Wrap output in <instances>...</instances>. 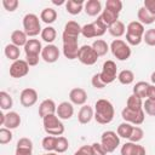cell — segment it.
Wrapping results in <instances>:
<instances>
[{
    "instance_id": "6da1fadb",
    "label": "cell",
    "mask_w": 155,
    "mask_h": 155,
    "mask_svg": "<svg viewBox=\"0 0 155 155\" xmlns=\"http://www.w3.org/2000/svg\"><path fill=\"white\" fill-rule=\"evenodd\" d=\"M115 115V110H114V105L111 104L110 101L108 99H98L94 104V120L101 124V125H107L110 124L114 119Z\"/></svg>"
},
{
    "instance_id": "7a4b0ae2",
    "label": "cell",
    "mask_w": 155,
    "mask_h": 155,
    "mask_svg": "<svg viewBox=\"0 0 155 155\" xmlns=\"http://www.w3.org/2000/svg\"><path fill=\"white\" fill-rule=\"evenodd\" d=\"M145 33L144 25L138 21H132L126 27V42L131 46H138L143 41Z\"/></svg>"
},
{
    "instance_id": "3957f363",
    "label": "cell",
    "mask_w": 155,
    "mask_h": 155,
    "mask_svg": "<svg viewBox=\"0 0 155 155\" xmlns=\"http://www.w3.org/2000/svg\"><path fill=\"white\" fill-rule=\"evenodd\" d=\"M41 42L38 39H29L28 42L24 46V53H25V61L29 64V67H35L39 63V54L42 51Z\"/></svg>"
},
{
    "instance_id": "277c9868",
    "label": "cell",
    "mask_w": 155,
    "mask_h": 155,
    "mask_svg": "<svg viewBox=\"0 0 155 155\" xmlns=\"http://www.w3.org/2000/svg\"><path fill=\"white\" fill-rule=\"evenodd\" d=\"M42 125H44L45 132L50 136L59 137L64 133V125L56 114H51V115L45 116L42 119Z\"/></svg>"
},
{
    "instance_id": "5b68a950",
    "label": "cell",
    "mask_w": 155,
    "mask_h": 155,
    "mask_svg": "<svg viewBox=\"0 0 155 155\" xmlns=\"http://www.w3.org/2000/svg\"><path fill=\"white\" fill-rule=\"evenodd\" d=\"M23 30L30 38H34V36L41 34V31H42L41 24H40L39 17L35 13H27L23 17Z\"/></svg>"
},
{
    "instance_id": "8992f818",
    "label": "cell",
    "mask_w": 155,
    "mask_h": 155,
    "mask_svg": "<svg viewBox=\"0 0 155 155\" xmlns=\"http://www.w3.org/2000/svg\"><path fill=\"white\" fill-rule=\"evenodd\" d=\"M110 51L113 56L117 61H127L131 56V47L130 45L121 40V39H115L110 44Z\"/></svg>"
},
{
    "instance_id": "52a82bcc",
    "label": "cell",
    "mask_w": 155,
    "mask_h": 155,
    "mask_svg": "<svg viewBox=\"0 0 155 155\" xmlns=\"http://www.w3.org/2000/svg\"><path fill=\"white\" fill-rule=\"evenodd\" d=\"M63 39V54L68 59H75L78 58L79 54V45H78V38L75 36H69L62 34Z\"/></svg>"
},
{
    "instance_id": "ba28073f",
    "label": "cell",
    "mask_w": 155,
    "mask_h": 155,
    "mask_svg": "<svg viewBox=\"0 0 155 155\" xmlns=\"http://www.w3.org/2000/svg\"><path fill=\"white\" fill-rule=\"evenodd\" d=\"M121 117L124 119L125 122H128L133 126H139L144 122L145 119V113L143 109L140 110H136V109H131L125 107L121 110Z\"/></svg>"
},
{
    "instance_id": "9c48e42d",
    "label": "cell",
    "mask_w": 155,
    "mask_h": 155,
    "mask_svg": "<svg viewBox=\"0 0 155 155\" xmlns=\"http://www.w3.org/2000/svg\"><path fill=\"white\" fill-rule=\"evenodd\" d=\"M98 54L92 47V45H82L79 50L78 59L85 65H93L98 61Z\"/></svg>"
},
{
    "instance_id": "30bf717a",
    "label": "cell",
    "mask_w": 155,
    "mask_h": 155,
    "mask_svg": "<svg viewBox=\"0 0 155 155\" xmlns=\"http://www.w3.org/2000/svg\"><path fill=\"white\" fill-rule=\"evenodd\" d=\"M101 143L107 153H113L120 145V137L114 131H104L101 136Z\"/></svg>"
},
{
    "instance_id": "8fae6325",
    "label": "cell",
    "mask_w": 155,
    "mask_h": 155,
    "mask_svg": "<svg viewBox=\"0 0 155 155\" xmlns=\"http://www.w3.org/2000/svg\"><path fill=\"white\" fill-rule=\"evenodd\" d=\"M116 73H117V68H116L115 62L111 59H108L103 63L102 71L99 73V75H101V79L103 80V82L105 85H109L117 78Z\"/></svg>"
},
{
    "instance_id": "7c38bea8",
    "label": "cell",
    "mask_w": 155,
    "mask_h": 155,
    "mask_svg": "<svg viewBox=\"0 0 155 155\" xmlns=\"http://www.w3.org/2000/svg\"><path fill=\"white\" fill-rule=\"evenodd\" d=\"M29 73V64L27 63L25 59H18L12 62L10 65V75L15 79H19L25 76Z\"/></svg>"
},
{
    "instance_id": "4fadbf2b",
    "label": "cell",
    "mask_w": 155,
    "mask_h": 155,
    "mask_svg": "<svg viewBox=\"0 0 155 155\" xmlns=\"http://www.w3.org/2000/svg\"><path fill=\"white\" fill-rule=\"evenodd\" d=\"M19 101H21V104L25 108H29V107H33L36 102H38V92L34 90V88H30V87H27L24 88L21 94H19Z\"/></svg>"
},
{
    "instance_id": "5bb4252c",
    "label": "cell",
    "mask_w": 155,
    "mask_h": 155,
    "mask_svg": "<svg viewBox=\"0 0 155 155\" xmlns=\"http://www.w3.org/2000/svg\"><path fill=\"white\" fill-rule=\"evenodd\" d=\"M41 58L46 63H54L59 58V50L53 44H47L41 51Z\"/></svg>"
},
{
    "instance_id": "9a60e30c",
    "label": "cell",
    "mask_w": 155,
    "mask_h": 155,
    "mask_svg": "<svg viewBox=\"0 0 155 155\" xmlns=\"http://www.w3.org/2000/svg\"><path fill=\"white\" fill-rule=\"evenodd\" d=\"M121 155H145V148L143 145H139L138 143L133 142H126L120 150Z\"/></svg>"
},
{
    "instance_id": "2e32d148",
    "label": "cell",
    "mask_w": 155,
    "mask_h": 155,
    "mask_svg": "<svg viewBox=\"0 0 155 155\" xmlns=\"http://www.w3.org/2000/svg\"><path fill=\"white\" fill-rule=\"evenodd\" d=\"M15 155H33V142L25 137L18 139Z\"/></svg>"
},
{
    "instance_id": "e0dca14e",
    "label": "cell",
    "mask_w": 155,
    "mask_h": 155,
    "mask_svg": "<svg viewBox=\"0 0 155 155\" xmlns=\"http://www.w3.org/2000/svg\"><path fill=\"white\" fill-rule=\"evenodd\" d=\"M69 99L75 105H85L87 101V93L81 87H75L69 92Z\"/></svg>"
},
{
    "instance_id": "ac0fdd59",
    "label": "cell",
    "mask_w": 155,
    "mask_h": 155,
    "mask_svg": "<svg viewBox=\"0 0 155 155\" xmlns=\"http://www.w3.org/2000/svg\"><path fill=\"white\" fill-rule=\"evenodd\" d=\"M57 116L61 120H69L74 115V107L71 102H62L57 105Z\"/></svg>"
},
{
    "instance_id": "d6986e66",
    "label": "cell",
    "mask_w": 155,
    "mask_h": 155,
    "mask_svg": "<svg viewBox=\"0 0 155 155\" xmlns=\"http://www.w3.org/2000/svg\"><path fill=\"white\" fill-rule=\"evenodd\" d=\"M56 111H57V105L52 99H44L39 105V116L41 119H44L47 115L56 114Z\"/></svg>"
},
{
    "instance_id": "ffe728a7",
    "label": "cell",
    "mask_w": 155,
    "mask_h": 155,
    "mask_svg": "<svg viewBox=\"0 0 155 155\" xmlns=\"http://www.w3.org/2000/svg\"><path fill=\"white\" fill-rule=\"evenodd\" d=\"M21 125V116L16 111H8L5 114V121H4V127L8 130H15Z\"/></svg>"
},
{
    "instance_id": "44dd1931",
    "label": "cell",
    "mask_w": 155,
    "mask_h": 155,
    "mask_svg": "<svg viewBox=\"0 0 155 155\" xmlns=\"http://www.w3.org/2000/svg\"><path fill=\"white\" fill-rule=\"evenodd\" d=\"M94 117V110L90 105H82L78 113V120L80 124L86 125Z\"/></svg>"
},
{
    "instance_id": "7402d4cb",
    "label": "cell",
    "mask_w": 155,
    "mask_h": 155,
    "mask_svg": "<svg viewBox=\"0 0 155 155\" xmlns=\"http://www.w3.org/2000/svg\"><path fill=\"white\" fill-rule=\"evenodd\" d=\"M84 10L85 12L91 16V17H94V16H98L102 11V4L99 0H87L85 2V6H84Z\"/></svg>"
},
{
    "instance_id": "603a6c76",
    "label": "cell",
    "mask_w": 155,
    "mask_h": 155,
    "mask_svg": "<svg viewBox=\"0 0 155 155\" xmlns=\"http://www.w3.org/2000/svg\"><path fill=\"white\" fill-rule=\"evenodd\" d=\"M84 6H85V1L84 0H68L65 2L67 12L73 15V16L79 15L84 10Z\"/></svg>"
},
{
    "instance_id": "cb8c5ba5",
    "label": "cell",
    "mask_w": 155,
    "mask_h": 155,
    "mask_svg": "<svg viewBox=\"0 0 155 155\" xmlns=\"http://www.w3.org/2000/svg\"><path fill=\"white\" fill-rule=\"evenodd\" d=\"M28 35L24 33V30H13L12 34H11V44L21 47V46H25V44L28 42Z\"/></svg>"
},
{
    "instance_id": "d4e9b609",
    "label": "cell",
    "mask_w": 155,
    "mask_h": 155,
    "mask_svg": "<svg viewBox=\"0 0 155 155\" xmlns=\"http://www.w3.org/2000/svg\"><path fill=\"white\" fill-rule=\"evenodd\" d=\"M81 25L75 22V21H69L65 23L64 25V30H63V34L64 35H69V36H75V38H79V35L81 34Z\"/></svg>"
},
{
    "instance_id": "484cf974",
    "label": "cell",
    "mask_w": 155,
    "mask_h": 155,
    "mask_svg": "<svg viewBox=\"0 0 155 155\" xmlns=\"http://www.w3.org/2000/svg\"><path fill=\"white\" fill-rule=\"evenodd\" d=\"M137 18H138V22H140L143 25H145V24H151V23L155 22V16L151 15L144 6H142V7L138 8Z\"/></svg>"
},
{
    "instance_id": "4316f807",
    "label": "cell",
    "mask_w": 155,
    "mask_h": 155,
    "mask_svg": "<svg viewBox=\"0 0 155 155\" xmlns=\"http://www.w3.org/2000/svg\"><path fill=\"white\" fill-rule=\"evenodd\" d=\"M119 15H120V13H117V12H115V11H111V10H109V8H104V10L102 11V13L99 15V17H101L102 21L104 22V24H105L107 27H109V25H111L114 22L119 21Z\"/></svg>"
},
{
    "instance_id": "83f0119b",
    "label": "cell",
    "mask_w": 155,
    "mask_h": 155,
    "mask_svg": "<svg viewBox=\"0 0 155 155\" xmlns=\"http://www.w3.org/2000/svg\"><path fill=\"white\" fill-rule=\"evenodd\" d=\"M108 31L114 38H121L126 31V27L121 21H116L111 25L108 27Z\"/></svg>"
},
{
    "instance_id": "f1b7e54d",
    "label": "cell",
    "mask_w": 155,
    "mask_h": 155,
    "mask_svg": "<svg viewBox=\"0 0 155 155\" xmlns=\"http://www.w3.org/2000/svg\"><path fill=\"white\" fill-rule=\"evenodd\" d=\"M40 19L46 24H51L57 19V11L52 7H46L41 11Z\"/></svg>"
},
{
    "instance_id": "f546056e",
    "label": "cell",
    "mask_w": 155,
    "mask_h": 155,
    "mask_svg": "<svg viewBox=\"0 0 155 155\" xmlns=\"http://www.w3.org/2000/svg\"><path fill=\"white\" fill-rule=\"evenodd\" d=\"M4 53L6 56V58H8L10 61H18L19 59V54H21V50L18 46L13 45V44H8L5 46Z\"/></svg>"
},
{
    "instance_id": "4dcf8cb0",
    "label": "cell",
    "mask_w": 155,
    "mask_h": 155,
    "mask_svg": "<svg viewBox=\"0 0 155 155\" xmlns=\"http://www.w3.org/2000/svg\"><path fill=\"white\" fill-rule=\"evenodd\" d=\"M150 84H148L147 81H138L134 86H133V94L138 96L142 99H147V93H148V88H149Z\"/></svg>"
},
{
    "instance_id": "1f68e13d",
    "label": "cell",
    "mask_w": 155,
    "mask_h": 155,
    "mask_svg": "<svg viewBox=\"0 0 155 155\" xmlns=\"http://www.w3.org/2000/svg\"><path fill=\"white\" fill-rule=\"evenodd\" d=\"M40 35H41V39H42L45 42H47V44H52V42L56 40L57 31H56V29H54L53 27L47 25V27H45V28L42 29V31H41Z\"/></svg>"
},
{
    "instance_id": "d6a6232c",
    "label": "cell",
    "mask_w": 155,
    "mask_h": 155,
    "mask_svg": "<svg viewBox=\"0 0 155 155\" xmlns=\"http://www.w3.org/2000/svg\"><path fill=\"white\" fill-rule=\"evenodd\" d=\"M92 47L94 48V51L97 52V54H98L99 57L105 56V54L108 53L109 48H110L109 45L107 44V41H104V40H102V39H97V40H94L93 44H92Z\"/></svg>"
},
{
    "instance_id": "836d02e7",
    "label": "cell",
    "mask_w": 155,
    "mask_h": 155,
    "mask_svg": "<svg viewBox=\"0 0 155 155\" xmlns=\"http://www.w3.org/2000/svg\"><path fill=\"white\" fill-rule=\"evenodd\" d=\"M117 80L122 85H131L134 80V74L130 69H124L117 74Z\"/></svg>"
},
{
    "instance_id": "e575fe53",
    "label": "cell",
    "mask_w": 155,
    "mask_h": 155,
    "mask_svg": "<svg viewBox=\"0 0 155 155\" xmlns=\"http://www.w3.org/2000/svg\"><path fill=\"white\" fill-rule=\"evenodd\" d=\"M132 128H133V125L128 124V122H121L119 126H117V130H116V133L120 138H125V139H128L130 136H131V132H132Z\"/></svg>"
},
{
    "instance_id": "d590c367",
    "label": "cell",
    "mask_w": 155,
    "mask_h": 155,
    "mask_svg": "<svg viewBox=\"0 0 155 155\" xmlns=\"http://www.w3.org/2000/svg\"><path fill=\"white\" fill-rule=\"evenodd\" d=\"M13 105V99L10 93L1 91L0 92V108L2 110H10Z\"/></svg>"
},
{
    "instance_id": "8d00e7d4",
    "label": "cell",
    "mask_w": 155,
    "mask_h": 155,
    "mask_svg": "<svg viewBox=\"0 0 155 155\" xmlns=\"http://www.w3.org/2000/svg\"><path fill=\"white\" fill-rule=\"evenodd\" d=\"M126 107H127V108H131V109L140 110V109H143V99L139 98L138 96H136V94L132 93V94L127 98Z\"/></svg>"
},
{
    "instance_id": "74e56055",
    "label": "cell",
    "mask_w": 155,
    "mask_h": 155,
    "mask_svg": "<svg viewBox=\"0 0 155 155\" xmlns=\"http://www.w3.org/2000/svg\"><path fill=\"white\" fill-rule=\"evenodd\" d=\"M56 143H57V137L48 134V136H46V137L42 139L41 145H42V148H44L47 153H50V151H54V149H56Z\"/></svg>"
},
{
    "instance_id": "f35d334b",
    "label": "cell",
    "mask_w": 155,
    "mask_h": 155,
    "mask_svg": "<svg viewBox=\"0 0 155 155\" xmlns=\"http://www.w3.org/2000/svg\"><path fill=\"white\" fill-rule=\"evenodd\" d=\"M68 148H69V142H68V139H67L65 137H63V136L57 137V143H56V149H54V151L58 153V154H62V153L67 151Z\"/></svg>"
},
{
    "instance_id": "ab89813d",
    "label": "cell",
    "mask_w": 155,
    "mask_h": 155,
    "mask_svg": "<svg viewBox=\"0 0 155 155\" xmlns=\"http://www.w3.org/2000/svg\"><path fill=\"white\" fill-rule=\"evenodd\" d=\"M143 137H144L143 130H142L139 126H133L128 140H130V142H133V143H138V142H140V140L143 139Z\"/></svg>"
},
{
    "instance_id": "60d3db41",
    "label": "cell",
    "mask_w": 155,
    "mask_h": 155,
    "mask_svg": "<svg viewBox=\"0 0 155 155\" xmlns=\"http://www.w3.org/2000/svg\"><path fill=\"white\" fill-rule=\"evenodd\" d=\"M93 23V27H94V30H96V34H97V36H102V35H104L105 34V31H107V29H108V27L104 24V22L102 21V18L98 16L97 17V19L94 21V22H92Z\"/></svg>"
},
{
    "instance_id": "b9f144b4",
    "label": "cell",
    "mask_w": 155,
    "mask_h": 155,
    "mask_svg": "<svg viewBox=\"0 0 155 155\" xmlns=\"http://www.w3.org/2000/svg\"><path fill=\"white\" fill-rule=\"evenodd\" d=\"M81 34H82V36H84V38H86V39L97 38V34H96V30H94L93 23L85 24V25L81 28Z\"/></svg>"
},
{
    "instance_id": "7bdbcfd3",
    "label": "cell",
    "mask_w": 155,
    "mask_h": 155,
    "mask_svg": "<svg viewBox=\"0 0 155 155\" xmlns=\"http://www.w3.org/2000/svg\"><path fill=\"white\" fill-rule=\"evenodd\" d=\"M12 137H13V134H12L11 130H8L6 127L0 128V144L4 145V144L10 143L12 140Z\"/></svg>"
},
{
    "instance_id": "ee69618b",
    "label": "cell",
    "mask_w": 155,
    "mask_h": 155,
    "mask_svg": "<svg viewBox=\"0 0 155 155\" xmlns=\"http://www.w3.org/2000/svg\"><path fill=\"white\" fill-rule=\"evenodd\" d=\"M143 110L145 114H148L150 116H155V101L147 98L143 102Z\"/></svg>"
},
{
    "instance_id": "f6af8a7d",
    "label": "cell",
    "mask_w": 155,
    "mask_h": 155,
    "mask_svg": "<svg viewBox=\"0 0 155 155\" xmlns=\"http://www.w3.org/2000/svg\"><path fill=\"white\" fill-rule=\"evenodd\" d=\"M105 8H109L111 11H115V12L120 13L121 10H122V1L121 0H107Z\"/></svg>"
},
{
    "instance_id": "bcb514c9",
    "label": "cell",
    "mask_w": 155,
    "mask_h": 155,
    "mask_svg": "<svg viewBox=\"0 0 155 155\" xmlns=\"http://www.w3.org/2000/svg\"><path fill=\"white\" fill-rule=\"evenodd\" d=\"M143 41L149 46H155V28L148 29L143 35Z\"/></svg>"
},
{
    "instance_id": "7dc6e473",
    "label": "cell",
    "mask_w": 155,
    "mask_h": 155,
    "mask_svg": "<svg viewBox=\"0 0 155 155\" xmlns=\"http://www.w3.org/2000/svg\"><path fill=\"white\" fill-rule=\"evenodd\" d=\"M18 5H19L18 0H2V6H4V8H5L6 11H8V12L16 11L17 7H18Z\"/></svg>"
},
{
    "instance_id": "c3c4849f",
    "label": "cell",
    "mask_w": 155,
    "mask_h": 155,
    "mask_svg": "<svg viewBox=\"0 0 155 155\" xmlns=\"http://www.w3.org/2000/svg\"><path fill=\"white\" fill-rule=\"evenodd\" d=\"M91 84H92V86L94 87V88H104L107 85L103 82V80L101 79V75H99V73H97V74H94L93 76H92V79H91Z\"/></svg>"
},
{
    "instance_id": "681fc988",
    "label": "cell",
    "mask_w": 155,
    "mask_h": 155,
    "mask_svg": "<svg viewBox=\"0 0 155 155\" xmlns=\"http://www.w3.org/2000/svg\"><path fill=\"white\" fill-rule=\"evenodd\" d=\"M92 150H93V155H107V150L104 149V147L102 145V143H93L91 144Z\"/></svg>"
},
{
    "instance_id": "f907efd6",
    "label": "cell",
    "mask_w": 155,
    "mask_h": 155,
    "mask_svg": "<svg viewBox=\"0 0 155 155\" xmlns=\"http://www.w3.org/2000/svg\"><path fill=\"white\" fill-rule=\"evenodd\" d=\"M74 155H93L92 147L91 145H82L74 153Z\"/></svg>"
},
{
    "instance_id": "816d5d0a",
    "label": "cell",
    "mask_w": 155,
    "mask_h": 155,
    "mask_svg": "<svg viewBox=\"0 0 155 155\" xmlns=\"http://www.w3.org/2000/svg\"><path fill=\"white\" fill-rule=\"evenodd\" d=\"M143 6L151 13L155 16V0H144Z\"/></svg>"
},
{
    "instance_id": "f5cc1de1",
    "label": "cell",
    "mask_w": 155,
    "mask_h": 155,
    "mask_svg": "<svg viewBox=\"0 0 155 155\" xmlns=\"http://www.w3.org/2000/svg\"><path fill=\"white\" fill-rule=\"evenodd\" d=\"M147 98L155 101V85H150V86H149L148 93H147Z\"/></svg>"
},
{
    "instance_id": "db71d44e",
    "label": "cell",
    "mask_w": 155,
    "mask_h": 155,
    "mask_svg": "<svg viewBox=\"0 0 155 155\" xmlns=\"http://www.w3.org/2000/svg\"><path fill=\"white\" fill-rule=\"evenodd\" d=\"M4 121H5V114L4 113H0V125L1 126L4 125Z\"/></svg>"
},
{
    "instance_id": "11a10c76",
    "label": "cell",
    "mask_w": 155,
    "mask_h": 155,
    "mask_svg": "<svg viewBox=\"0 0 155 155\" xmlns=\"http://www.w3.org/2000/svg\"><path fill=\"white\" fill-rule=\"evenodd\" d=\"M150 80H151V82L155 85V71L151 73V75H150Z\"/></svg>"
},
{
    "instance_id": "9f6ffc18",
    "label": "cell",
    "mask_w": 155,
    "mask_h": 155,
    "mask_svg": "<svg viewBox=\"0 0 155 155\" xmlns=\"http://www.w3.org/2000/svg\"><path fill=\"white\" fill-rule=\"evenodd\" d=\"M52 2H53L54 5H62V4H65L67 1H64V0H62V1H56V0H53Z\"/></svg>"
},
{
    "instance_id": "6f0895ef",
    "label": "cell",
    "mask_w": 155,
    "mask_h": 155,
    "mask_svg": "<svg viewBox=\"0 0 155 155\" xmlns=\"http://www.w3.org/2000/svg\"><path fill=\"white\" fill-rule=\"evenodd\" d=\"M42 155H58L56 151H50V153H46V154H42Z\"/></svg>"
}]
</instances>
